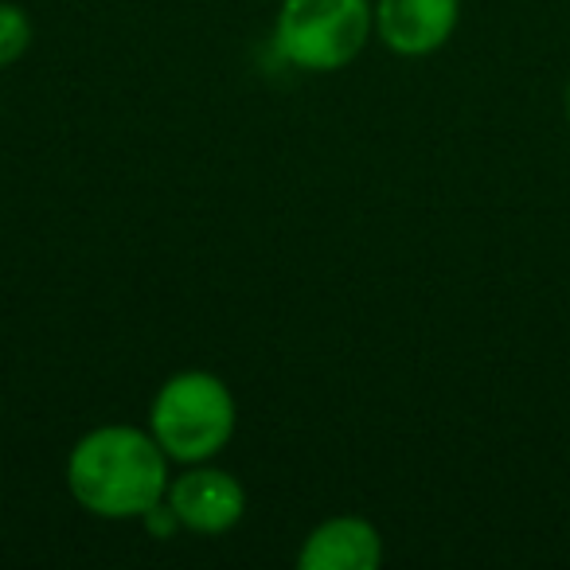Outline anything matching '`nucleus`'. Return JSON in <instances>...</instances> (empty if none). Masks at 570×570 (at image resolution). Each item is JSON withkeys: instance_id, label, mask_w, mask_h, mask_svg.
<instances>
[{"instance_id": "2", "label": "nucleus", "mask_w": 570, "mask_h": 570, "mask_svg": "<svg viewBox=\"0 0 570 570\" xmlns=\"http://www.w3.org/2000/svg\"><path fill=\"white\" fill-rule=\"evenodd\" d=\"M145 426L173 458V465H199V461H215L230 445L238 406L215 372L184 367L157 387Z\"/></svg>"}, {"instance_id": "3", "label": "nucleus", "mask_w": 570, "mask_h": 570, "mask_svg": "<svg viewBox=\"0 0 570 570\" xmlns=\"http://www.w3.org/2000/svg\"><path fill=\"white\" fill-rule=\"evenodd\" d=\"M274 48L297 71L333 75L364 56L375 36V0H277Z\"/></svg>"}, {"instance_id": "8", "label": "nucleus", "mask_w": 570, "mask_h": 570, "mask_svg": "<svg viewBox=\"0 0 570 570\" xmlns=\"http://www.w3.org/2000/svg\"><path fill=\"white\" fill-rule=\"evenodd\" d=\"M562 110H567V126H570V82H567V98H562Z\"/></svg>"}, {"instance_id": "5", "label": "nucleus", "mask_w": 570, "mask_h": 570, "mask_svg": "<svg viewBox=\"0 0 570 570\" xmlns=\"http://www.w3.org/2000/svg\"><path fill=\"white\" fill-rule=\"evenodd\" d=\"M461 0H375V40L403 59H426L453 40Z\"/></svg>"}, {"instance_id": "6", "label": "nucleus", "mask_w": 570, "mask_h": 570, "mask_svg": "<svg viewBox=\"0 0 570 570\" xmlns=\"http://www.w3.org/2000/svg\"><path fill=\"white\" fill-rule=\"evenodd\" d=\"M383 535L364 515H328L297 547V570H380Z\"/></svg>"}, {"instance_id": "4", "label": "nucleus", "mask_w": 570, "mask_h": 570, "mask_svg": "<svg viewBox=\"0 0 570 570\" xmlns=\"http://www.w3.org/2000/svg\"><path fill=\"white\" fill-rule=\"evenodd\" d=\"M165 504L173 508L176 523L191 535H227L243 523L246 515V489L235 473L199 461V465H184V473H176L168 481Z\"/></svg>"}, {"instance_id": "1", "label": "nucleus", "mask_w": 570, "mask_h": 570, "mask_svg": "<svg viewBox=\"0 0 570 570\" xmlns=\"http://www.w3.org/2000/svg\"><path fill=\"white\" fill-rule=\"evenodd\" d=\"M173 481V458L160 450L149 426L106 422L95 426L67 453V492L95 520H145L165 504Z\"/></svg>"}, {"instance_id": "7", "label": "nucleus", "mask_w": 570, "mask_h": 570, "mask_svg": "<svg viewBox=\"0 0 570 570\" xmlns=\"http://www.w3.org/2000/svg\"><path fill=\"white\" fill-rule=\"evenodd\" d=\"M32 48V20L20 4L0 0V71L28 56Z\"/></svg>"}]
</instances>
